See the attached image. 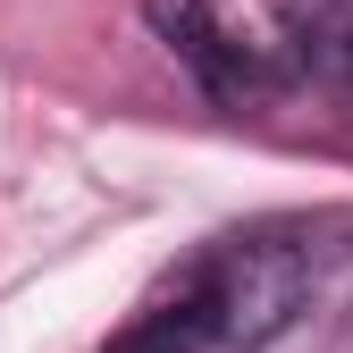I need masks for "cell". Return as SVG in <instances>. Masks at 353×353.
<instances>
[{"mask_svg": "<svg viewBox=\"0 0 353 353\" xmlns=\"http://www.w3.org/2000/svg\"><path fill=\"white\" fill-rule=\"evenodd\" d=\"M202 278H210V303H219V336L270 345L303 312V294H312V252L286 244V236H236L202 261Z\"/></svg>", "mask_w": 353, "mask_h": 353, "instance_id": "6da1fadb", "label": "cell"}, {"mask_svg": "<svg viewBox=\"0 0 353 353\" xmlns=\"http://www.w3.org/2000/svg\"><path fill=\"white\" fill-rule=\"evenodd\" d=\"M143 17H152V34L210 84V93H244L252 84V51L210 17V0H143Z\"/></svg>", "mask_w": 353, "mask_h": 353, "instance_id": "7a4b0ae2", "label": "cell"}, {"mask_svg": "<svg viewBox=\"0 0 353 353\" xmlns=\"http://www.w3.org/2000/svg\"><path fill=\"white\" fill-rule=\"evenodd\" d=\"M210 345H219V303H210L202 261H194L160 303H143V312L110 336V353H210Z\"/></svg>", "mask_w": 353, "mask_h": 353, "instance_id": "3957f363", "label": "cell"}, {"mask_svg": "<svg viewBox=\"0 0 353 353\" xmlns=\"http://www.w3.org/2000/svg\"><path fill=\"white\" fill-rule=\"evenodd\" d=\"M336 51H345V84H353V17H345V34H336Z\"/></svg>", "mask_w": 353, "mask_h": 353, "instance_id": "277c9868", "label": "cell"}]
</instances>
